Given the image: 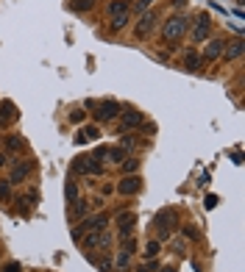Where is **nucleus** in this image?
<instances>
[{
  "mask_svg": "<svg viewBox=\"0 0 245 272\" xmlns=\"http://www.w3.org/2000/svg\"><path fill=\"white\" fill-rule=\"evenodd\" d=\"M156 23H159V11L148 9L145 14H139V20H137V28H134V33H137L139 39L151 36V31L156 28Z\"/></svg>",
  "mask_w": 245,
  "mask_h": 272,
  "instance_id": "obj_6",
  "label": "nucleus"
},
{
  "mask_svg": "<svg viewBox=\"0 0 245 272\" xmlns=\"http://www.w3.org/2000/svg\"><path fill=\"white\" fill-rule=\"evenodd\" d=\"M3 272H20V264H17V261H9V264L3 267Z\"/></svg>",
  "mask_w": 245,
  "mask_h": 272,
  "instance_id": "obj_32",
  "label": "nucleus"
},
{
  "mask_svg": "<svg viewBox=\"0 0 245 272\" xmlns=\"http://www.w3.org/2000/svg\"><path fill=\"white\" fill-rule=\"evenodd\" d=\"M128 264H131V253H126V250L117 253V258H114V267L122 272V269H128Z\"/></svg>",
  "mask_w": 245,
  "mask_h": 272,
  "instance_id": "obj_21",
  "label": "nucleus"
},
{
  "mask_svg": "<svg viewBox=\"0 0 245 272\" xmlns=\"http://www.w3.org/2000/svg\"><path fill=\"white\" fill-rule=\"evenodd\" d=\"M242 56V39L237 36L231 45L223 47V53H220V59H226V61H234V59H240Z\"/></svg>",
  "mask_w": 245,
  "mask_h": 272,
  "instance_id": "obj_15",
  "label": "nucleus"
},
{
  "mask_svg": "<svg viewBox=\"0 0 245 272\" xmlns=\"http://www.w3.org/2000/svg\"><path fill=\"white\" fill-rule=\"evenodd\" d=\"M153 225H156V234H159V242H165V239H170L173 228L179 225V214H176L173 208H165V211H159V214H156Z\"/></svg>",
  "mask_w": 245,
  "mask_h": 272,
  "instance_id": "obj_3",
  "label": "nucleus"
},
{
  "mask_svg": "<svg viewBox=\"0 0 245 272\" xmlns=\"http://www.w3.org/2000/svg\"><path fill=\"white\" fill-rule=\"evenodd\" d=\"M184 234H187V239H198V230L195 228H184Z\"/></svg>",
  "mask_w": 245,
  "mask_h": 272,
  "instance_id": "obj_33",
  "label": "nucleus"
},
{
  "mask_svg": "<svg viewBox=\"0 0 245 272\" xmlns=\"http://www.w3.org/2000/svg\"><path fill=\"white\" fill-rule=\"evenodd\" d=\"M120 147H122L126 153H134V150H137V136H122Z\"/></svg>",
  "mask_w": 245,
  "mask_h": 272,
  "instance_id": "obj_24",
  "label": "nucleus"
},
{
  "mask_svg": "<svg viewBox=\"0 0 245 272\" xmlns=\"http://www.w3.org/2000/svg\"><path fill=\"white\" fill-rule=\"evenodd\" d=\"M120 164H122V172L131 175V172H137V169H139V159H134V156H126Z\"/></svg>",
  "mask_w": 245,
  "mask_h": 272,
  "instance_id": "obj_20",
  "label": "nucleus"
},
{
  "mask_svg": "<svg viewBox=\"0 0 245 272\" xmlns=\"http://www.w3.org/2000/svg\"><path fill=\"white\" fill-rule=\"evenodd\" d=\"M122 250H126V253H137V242H134L131 236H126V239H122Z\"/></svg>",
  "mask_w": 245,
  "mask_h": 272,
  "instance_id": "obj_29",
  "label": "nucleus"
},
{
  "mask_svg": "<svg viewBox=\"0 0 245 272\" xmlns=\"http://www.w3.org/2000/svg\"><path fill=\"white\" fill-rule=\"evenodd\" d=\"M17 106L11 103V100H3L0 103V125H9V122H17Z\"/></svg>",
  "mask_w": 245,
  "mask_h": 272,
  "instance_id": "obj_13",
  "label": "nucleus"
},
{
  "mask_svg": "<svg viewBox=\"0 0 245 272\" xmlns=\"http://www.w3.org/2000/svg\"><path fill=\"white\" fill-rule=\"evenodd\" d=\"M128 25V14H117V17H112V31H122Z\"/></svg>",
  "mask_w": 245,
  "mask_h": 272,
  "instance_id": "obj_25",
  "label": "nucleus"
},
{
  "mask_svg": "<svg viewBox=\"0 0 245 272\" xmlns=\"http://www.w3.org/2000/svg\"><path fill=\"white\" fill-rule=\"evenodd\" d=\"M137 272H153V267H137Z\"/></svg>",
  "mask_w": 245,
  "mask_h": 272,
  "instance_id": "obj_37",
  "label": "nucleus"
},
{
  "mask_svg": "<svg viewBox=\"0 0 245 272\" xmlns=\"http://www.w3.org/2000/svg\"><path fill=\"white\" fill-rule=\"evenodd\" d=\"M173 253L184 256V253H187V242H184V239H173Z\"/></svg>",
  "mask_w": 245,
  "mask_h": 272,
  "instance_id": "obj_30",
  "label": "nucleus"
},
{
  "mask_svg": "<svg viewBox=\"0 0 245 272\" xmlns=\"http://www.w3.org/2000/svg\"><path fill=\"white\" fill-rule=\"evenodd\" d=\"M3 145H6V153H20L25 147V142H23V136H20V133H9Z\"/></svg>",
  "mask_w": 245,
  "mask_h": 272,
  "instance_id": "obj_17",
  "label": "nucleus"
},
{
  "mask_svg": "<svg viewBox=\"0 0 245 272\" xmlns=\"http://www.w3.org/2000/svg\"><path fill=\"white\" fill-rule=\"evenodd\" d=\"M84 117H86V114L81 111V108H76V111H70V122H84Z\"/></svg>",
  "mask_w": 245,
  "mask_h": 272,
  "instance_id": "obj_31",
  "label": "nucleus"
},
{
  "mask_svg": "<svg viewBox=\"0 0 245 272\" xmlns=\"http://www.w3.org/2000/svg\"><path fill=\"white\" fill-rule=\"evenodd\" d=\"M9 197H11V183H9V181H3V183H0V203L9 200Z\"/></svg>",
  "mask_w": 245,
  "mask_h": 272,
  "instance_id": "obj_28",
  "label": "nucleus"
},
{
  "mask_svg": "<svg viewBox=\"0 0 245 272\" xmlns=\"http://www.w3.org/2000/svg\"><path fill=\"white\" fill-rule=\"evenodd\" d=\"M90 111L95 114V120L98 122H112L114 117H120V111H122V106L117 103V100H86L84 103Z\"/></svg>",
  "mask_w": 245,
  "mask_h": 272,
  "instance_id": "obj_1",
  "label": "nucleus"
},
{
  "mask_svg": "<svg viewBox=\"0 0 245 272\" xmlns=\"http://www.w3.org/2000/svg\"><path fill=\"white\" fill-rule=\"evenodd\" d=\"M81 242H84V247H92V250H106L109 244H112V234L103 228V230H92V234L81 236Z\"/></svg>",
  "mask_w": 245,
  "mask_h": 272,
  "instance_id": "obj_7",
  "label": "nucleus"
},
{
  "mask_svg": "<svg viewBox=\"0 0 245 272\" xmlns=\"http://www.w3.org/2000/svg\"><path fill=\"white\" fill-rule=\"evenodd\" d=\"M151 6H153V0H131V11H137V14H145Z\"/></svg>",
  "mask_w": 245,
  "mask_h": 272,
  "instance_id": "obj_22",
  "label": "nucleus"
},
{
  "mask_svg": "<svg viewBox=\"0 0 245 272\" xmlns=\"http://www.w3.org/2000/svg\"><path fill=\"white\" fill-rule=\"evenodd\" d=\"M106 222H109V217H106V214L86 217V220L81 222V225H78L76 230H73V236H76V239H81L84 234H92V230H103V228H106Z\"/></svg>",
  "mask_w": 245,
  "mask_h": 272,
  "instance_id": "obj_5",
  "label": "nucleus"
},
{
  "mask_svg": "<svg viewBox=\"0 0 245 272\" xmlns=\"http://www.w3.org/2000/svg\"><path fill=\"white\" fill-rule=\"evenodd\" d=\"M31 164H25V161H20V164L14 167V169H11V175H9V183H11V186H14V183H23L25 178H28V175H31Z\"/></svg>",
  "mask_w": 245,
  "mask_h": 272,
  "instance_id": "obj_14",
  "label": "nucleus"
},
{
  "mask_svg": "<svg viewBox=\"0 0 245 272\" xmlns=\"http://www.w3.org/2000/svg\"><path fill=\"white\" fill-rule=\"evenodd\" d=\"M237 3H245V0H237Z\"/></svg>",
  "mask_w": 245,
  "mask_h": 272,
  "instance_id": "obj_39",
  "label": "nucleus"
},
{
  "mask_svg": "<svg viewBox=\"0 0 245 272\" xmlns=\"http://www.w3.org/2000/svg\"><path fill=\"white\" fill-rule=\"evenodd\" d=\"M73 172L76 175H103V164L95 156H78L73 161Z\"/></svg>",
  "mask_w": 245,
  "mask_h": 272,
  "instance_id": "obj_4",
  "label": "nucleus"
},
{
  "mask_svg": "<svg viewBox=\"0 0 245 272\" xmlns=\"http://www.w3.org/2000/svg\"><path fill=\"white\" fill-rule=\"evenodd\" d=\"M95 3H98V0H70V6L76 11H90V9H95Z\"/></svg>",
  "mask_w": 245,
  "mask_h": 272,
  "instance_id": "obj_23",
  "label": "nucleus"
},
{
  "mask_svg": "<svg viewBox=\"0 0 245 272\" xmlns=\"http://www.w3.org/2000/svg\"><path fill=\"white\" fill-rule=\"evenodd\" d=\"M76 200H78V186H76V181H70V183H67V203L73 206Z\"/></svg>",
  "mask_w": 245,
  "mask_h": 272,
  "instance_id": "obj_26",
  "label": "nucleus"
},
{
  "mask_svg": "<svg viewBox=\"0 0 245 272\" xmlns=\"http://www.w3.org/2000/svg\"><path fill=\"white\" fill-rule=\"evenodd\" d=\"M215 206H217V197L209 195V197H206V208H215Z\"/></svg>",
  "mask_w": 245,
  "mask_h": 272,
  "instance_id": "obj_34",
  "label": "nucleus"
},
{
  "mask_svg": "<svg viewBox=\"0 0 245 272\" xmlns=\"http://www.w3.org/2000/svg\"><path fill=\"white\" fill-rule=\"evenodd\" d=\"M223 47H226V42H223V39H212V42H209L206 47H203V64H206V61H215V59H220V53H223Z\"/></svg>",
  "mask_w": 245,
  "mask_h": 272,
  "instance_id": "obj_12",
  "label": "nucleus"
},
{
  "mask_svg": "<svg viewBox=\"0 0 245 272\" xmlns=\"http://www.w3.org/2000/svg\"><path fill=\"white\" fill-rule=\"evenodd\" d=\"M187 31H189V17L173 14L165 25H162V39H165V42H181V36Z\"/></svg>",
  "mask_w": 245,
  "mask_h": 272,
  "instance_id": "obj_2",
  "label": "nucleus"
},
{
  "mask_svg": "<svg viewBox=\"0 0 245 272\" xmlns=\"http://www.w3.org/2000/svg\"><path fill=\"white\" fill-rule=\"evenodd\" d=\"M184 67H187V70H192V72H198L201 67H203V59L195 50H187V53H184Z\"/></svg>",
  "mask_w": 245,
  "mask_h": 272,
  "instance_id": "obj_19",
  "label": "nucleus"
},
{
  "mask_svg": "<svg viewBox=\"0 0 245 272\" xmlns=\"http://www.w3.org/2000/svg\"><path fill=\"white\" fill-rule=\"evenodd\" d=\"M100 131L95 125H86V128H81V131L76 133V145H84V142H92V139H98Z\"/></svg>",
  "mask_w": 245,
  "mask_h": 272,
  "instance_id": "obj_18",
  "label": "nucleus"
},
{
  "mask_svg": "<svg viewBox=\"0 0 245 272\" xmlns=\"http://www.w3.org/2000/svg\"><path fill=\"white\" fill-rule=\"evenodd\" d=\"M6 164H9V153L3 150V153H0V167H6Z\"/></svg>",
  "mask_w": 245,
  "mask_h": 272,
  "instance_id": "obj_35",
  "label": "nucleus"
},
{
  "mask_svg": "<svg viewBox=\"0 0 245 272\" xmlns=\"http://www.w3.org/2000/svg\"><path fill=\"white\" fill-rule=\"evenodd\" d=\"M159 250H162V242H159V239H153V242H148V247H145V256H148V258H153L156 253H159Z\"/></svg>",
  "mask_w": 245,
  "mask_h": 272,
  "instance_id": "obj_27",
  "label": "nucleus"
},
{
  "mask_svg": "<svg viewBox=\"0 0 245 272\" xmlns=\"http://www.w3.org/2000/svg\"><path fill=\"white\" fill-rule=\"evenodd\" d=\"M142 125V114L137 108H122L120 111V128L122 131H134V128Z\"/></svg>",
  "mask_w": 245,
  "mask_h": 272,
  "instance_id": "obj_8",
  "label": "nucleus"
},
{
  "mask_svg": "<svg viewBox=\"0 0 245 272\" xmlns=\"http://www.w3.org/2000/svg\"><path fill=\"white\" fill-rule=\"evenodd\" d=\"M106 11H109V17H117V14H128V11H131V0H109Z\"/></svg>",
  "mask_w": 245,
  "mask_h": 272,
  "instance_id": "obj_16",
  "label": "nucleus"
},
{
  "mask_svg": "<svg viewBox=\"0 0 245 272\" xmlns=\"http://www.w3.org/2000/svg\"><path fill=\"white\" fill-rule=\"evenodd\" d=\"M187 6V0H173V9H184Z\"/></svg>",
  "mask_w": 245,
  "mask_h": 272,
  "instance_id": "obj_36",
  "label": "nucleus"
},
{
  "mask_svg": "<svg viewBox=\"0 0 245 272\" xmlns=\"http://www.w3.org/2000/svg\"><path fill=\"white\" fill-rule=\"evenodd\" d=\"M209 33H212V20H209V14H198V25L192 28V39L203 42V39H209Z\"/></svg>",
  "mask_w": 245,
  "mask_h": 272,
  "instance_id": "obj_9",
  "label": "nucleus"
},
{
  "mask_svg": "<svg viewBox=\"0 0 245 272\" xmlns=\"http://www.w3.org/2000/svg\"><path fill=\"white\" fill-rule=\"evenodd\" d=\"M159 272H176V269H173V267H162Z\"/></svg>",
  "mask_w": 245,
  "mask_h": 272,
  "instance_id": "obj_38",
  "label": "nucleus"
},
{
  "mask_svg": "<svg viewBox=\"0 0 245 272\" xmlns=\"http://www.w3.org/2000/svg\"><path fill=\"white\" fill-rule=\"evenodd\" d=\"M117 234L126 239V236L134 234V225H137V214H117Z\"/></svg>",
  "mask_w": 245,
  "mask_h": 272,
  "instance_id": "obj_10",
  "label": "nucleus"
},
{
  "mask_svg": "<svg viewBox=\"0 0 245 272\" xmlns=\"http://www.w3.org/2000/svg\"><path fill=\"white\" fill-rule=\"evenodd\" d=\"M139 186H142V183H139V175H126V178L117 183V192L128 197V195H137Z\"/></svg>",
  "mask_w": 245,
  "mask_h": 272,
  "instance_id": "obj_11",
  "label": "nucleus"
}]
</instances>
